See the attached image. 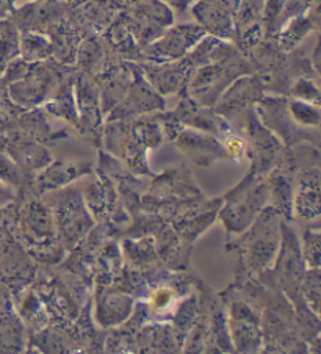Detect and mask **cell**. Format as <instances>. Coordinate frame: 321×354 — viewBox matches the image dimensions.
<instances>
[{
  "instance_id": "obj_1",
  "label": "cell",
  "mask_w": 321,
  "mask_h": 354,
  "mask_svg": "<svg viewBox=\"0 0 321 354\" xmlns=\"http://www.w3.org/2000/svg\"><path fill=\"white\" fill-rule=\"evenodd\" d=\"M239 7L240 0H199L193 13L212 32L226 35Z\"/></svg>"
},
{
  "instance_id": "obj_2",
  "label": "cell",
  "mask_w": 321,
  "mask_h": 354,
  "mask_svg": "<svg viewBox=\"0 0 321 354\" xmlns=\"http://www.w3.org/2000/svg\"><path fill=\"white\" fill-rule=\"evenodd\" d=\"M202 32L199 28H193V27H181L177 30L171 32L168 37H166L162 43L156 46V52L162 55H168V57H176L181 55L183 50L188 49L190 46L193 44V41L199 37Z\"/></svg>"
},
{
  "instance_id": "obj_3",
  "label": "cell",
  "mask_w": 321,
  "mask_h": 354,
  "mask_svg": "<svg viewBox=\"0 0 321 354\" xmlns=\"http://www.w3.org/2000/svg\"><path fill=\"white\" fill-rule=\"evenodd\" d=\"M162 2L168 3V5H171V7H174L179 11H182V10L187 8V5L192 2V0H162Z\"/></svg>"
},
{
  "instance_id": "obj_4",
  "label": "cell",
  "mask_w": 321,
  "mask_h": 354,
  "mask_svg": "<svg viewBox=\"0 0 321 354\" xmlns=\"http://www.w3.org/2000/svg\"><path fill=\"white\" fill-rule=\"evenodd\" d=\"M15 0H0V17L8 15L10 10L13 8Z\"/></svg>"
},
{
  "instance_id": "obj_5",
  "label": "cell",
  "mask_w": 321,
  "mask_h": 354,
  "mask_svg": "<svg viewBox=\"0 0 321 354\" xmlns=\"http://www.w3.org/2000/svg\"><path fill=\"white\" fill-rule=\"evenodd\" d=\"M130 2H140V0H130Z\"/></svg>"
}]
</instances>
